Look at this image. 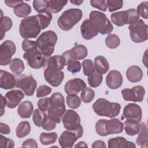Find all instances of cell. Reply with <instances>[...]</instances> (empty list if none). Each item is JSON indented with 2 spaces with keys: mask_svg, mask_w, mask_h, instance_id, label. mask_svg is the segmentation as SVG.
I'll use <instances>...</instances> for the list:
<instances>
[{
  "mask_svg": "<svg viewBox=\"0 0 148 148\" xmlns=\"http://www.w3.org/2000/svg\"><path fill=\"white\" fill-rule=\"evenodd\" d=\"M16 84L15 77L12 73L3 70L0 71V87L2 89L13 88Z\"/></svg>",
  "mask_w": 148,
  "mask_h": 148,
  "instance_id": "44dd1931",
  "label": "cell"
},
{
  "mask_svg": "<svg viewBox=\"0 0 148 148\" xmlns=\"http://www.w3.org/2000/svg\"><path fill=\"white\" fill-rule=\"evenodd\" d=\"M136 138V143L141 147H147V128L145 123L140 124V129Z\"/></svg>",
  "mask_w": 148,
  "mask_h": 148,
  "instance_id": "f546056e",
  "label": "cell"
},
{
  "mask_svg": "<svg viewBox=\"0 0 148 148\" xmlns=\"http://www.w3.org/2000/svg\"><path fill=\"white\" fill-rule=\"evenodd\" d=\"M68 2V1H48V9H49V11L52 13H58L62 10L64 6L66 5Z\"/></svg>",
  "mask_w": 148,
  "mask_h": 148,
  "instance_id": "74e56055",
  "label": "cell"
},
{
  "mask_svg": "<svg viewBox=\"0 0 148 148\" xmlns=\"http://www.w3.org/2000/svg\"><path fill=\"white\" fill-rule=\"evenodd\" d=\"M23 58L31 68L36 69L43 66L46 62L45 57L37 47L26 51L23 55Z\"/></svg>",
  "mask_w": 148,
  "mask_h": 148,
  "instance_id": "ba28073f",
  "label": "cell"
},
{
  "mask_svg": "<svg viewBox=\"0 0 148 148\" xmlns=\"http://www.w3.org/2000/svg\"><path fill=\"white\" fill-rule=\"evenodd\" d=\"M57 39L56 32L50 30L43 32L38 38L36 41L37 47L45 57H49L53 53Z\"/></svg>",
  "mask_w": 148,
  "mask_h": 148,
  "instance_id": "277c9868",
  "label": "cell"
},
{
  "mask_svg": "<svg viewBox=\"0 0 148 148\" xmlns=\"http://www.w3.org/2000/svg\"><path fill=\"white\" fill-rule=\"evenodd\" d=\"M52 89L49 86L43 84L40 86L36 90V97L38 98H41L49 95L51 92Z\"/></svg>",
  "mask_w": 148,
  "mask_h": 148,
  "instance_id": "c3c4849f",
  "label": "cell"
},
{
  "mask_svg": "<svg viewBox=\"0 0 148 148\" xmlns=\"http://www.w3.org/2000/svg\"><path fill=\"white\" fill-rule=\"evenodd\" d=\"M16 47L14 43L10 40L4 41L1 45L0 65L6 66L11 62L12 57L14 54Z\"/></svg>",
  "mask_w": 148,
  "mask_h": 148,
  "instance_id": "8fae6325",
  "label": "cell"
},
{
  "mask_svg": "<svg viewBox=\"0 0 148 148\" xmlns=\"http://www.w3.org/2000/svg\"><path fill=\"white\" fill-rule=\"evenodd\" d=\"M24 97V94L19 90H13L7 92L5 96L7 106L10 109L16 108Z\"/></svg>",
  "mask_w": 148,
  "mask_h": 148,
  "instance_id": "ac0fdd59",
  "label": "cell"
},
{
  "mask_svg": "<svg viewBox=\"0 0 148 148\" xmlns=\"http://www.w3.org/2000/svg\"><path fill=\"white\" fill-rule=\"evenodd\" d=\"M83 147V146H85V147H87V145H86V143L84 142H82V141H80L79 142L77 145H76L75 146V147Z\"/></svg>",
  "mask_w": 148,
  "mask_h": 148,
  "instance_id": "e7e4bbea",
  "label": "cell"
},
{
  "mask_svg": "<svg viewBox=\"0 0 148 148\" xmlns=\"http://www.w3.org/2000/svg\"><path fill=\"white\" fill-rule=\"evenodd\" d=\"M1 21H0V31H1V40H2L5 32L9 31L13 25V22L11 18L8 16H4L2 10H1Z\"/></svg>",
  "mask_w": 148,
  "mask_h": 148,
  "instance_id": "f1b7e54d",
  "label": "cell"
},
{
  "mask_svg": "<svg viewBox=\"0 0 148 148\" xmlns=\"http://www.w3.org/2000/svg\"><path fill=\"white\" fill-rule=\"evenodd\" d=\"M127 13V24H132L136 22L139 18V15L135 9H130L125 10Z\"/></svg>",
  "mask_w": 148,
  "mask_h": 148,
  "instance_id": "f6af8a7d",
  "label": "cell"
},
{
  "mask_svg": "<svg viewBox=\"0 0 148 148\" xmlns=\"http://www.w3.org/2000/svg\"><path fill=\"white\" fill-rule=\"evenodd\" d=\"M124 124L125 132L128 135L134 136L139 134L140 129V124L139 121L127 119L124 122Z\"/></svg>",
  "mask_w": 148,
  "mask_h": 148,
  "instance_id": "83f0119b",
  "label": "cell"
},
{
  "mask_svg": "<svg viewBox=\"0 0 148 148\" xmlns=\"http://www.w3.org/2000/svg\"><path fill=\"white\" fill-rule=\"evenodd\" d=\"M120 39L116 34H109L105 39V44L110 49L117 48L120 45Z\"/></svg>",
  "mask_w": 148,
  "mask_h": 148,
  "instance_id": "ab89813d",
  "label": "cell"
},
{
  "mask_svg": "<svg viewBox=\"0 0 148 148\" xmlns=\"http://www.w3.org/2000/svg\"><path fill=\"white\" fill-rule=\"evenodd\" d=\"M21 46H22V49L26 52L28 50L34 47H37V45H36V42L35 41L30 40L28 39H25L23 41Z\"/></svg>",
  "mask_w": 148,
  "mask_h": 148,
  "instance_id": "db71d44e",
  "label": "cell"
},
{
  "mask_svg": "<svg viewBox=\"0 0 148 148\" xmlns=\"http://www.w3.org/2000/svg\"><path fill=\"white\" fill-rule=\"evenodd\" d=\"M33 7L39 14L45 13L48 10V1L35 0L33 1Z\"/></svg>",
  "mask_w": 148,
  "mask_h": 148,
  "instance_id": "b9f144b4",
  "label": "cell"
},
{
  "mask_svg": "<svg viewBox=\"0 0 148 148\" xmlns=\"http://www.w3.org/2000/svg\"><path fill=\"white\" fill-rule=\"evenodd\" d=\"M147 5L148 2L147 1L143 2L140 3L138 6L136 12L142 18L145 19H147L148 18V12H147Z\"/></svg>",
  "mask_w": 148,
  "mask_h": 148,
  "instance_id": "7dc6e473",
  "label": "cell"
},
{
  "mask_svg": "<svg viewBox=\"0 0 148 148\" xmlns=\"http://www.w3.org/2000/svg\"><path fill=\"white\" fill-rule=\"evenodd\" d=\"M34 106L31 102L25 101L21 102L17 108V113L20 117L28 119L31 116L33 112Z\"/></svg>",
  "mask_w": 148,
  "mask_h": 148,
  "instance_id": "cb8c5ba5",
  "label": "cell"
},
{
  "mask_svg": "<svg viewBox=\"0 0 148 148\" xmlns=\"http://www.w3.org/2000/svg\"><path fill=\"white\" fill-rule=\"evenodd\" d=\"M83 134V130L81 125L76 130H66L64 131L58 139L60 146L62 148H71L77 139L81 138Z\"/></svg>",
  "mask_w": 148,
  "mask_h": 148,
  "instance_id": "9c48e42d",
  "label": "cell"
},
{
  "mask_svg": "<svg viewBox=\"0 0 148 148\" xmlns=\"http://www.w3.org/2000/svg\"><path fill=\"white\" fill-rule=\"evenodd\" d=\"M46 65L47 66L61 71L64 66L66 65V61L65 58L62 55H56L49 58Z\"/></svg>",
  "mask_w": 148,
  "mask_h": 148,
  "instance_id": "4316f807",
  "label": "cell"
},
{
  "mask_svg": "<svg viewBox=\"0 0 148 148\" xmlns=\"http://www.w3.org/2000/svg\"><path fill=\"white\" fill-rule=\"evenodd\" d=\"M47 117L46 112L40 109H35L33 112L32 120L35 125L38 127L42 126Z\"/></svg>",
  "mask_w": 148,
  "mask_h": 148,
  "instance_id": "836d02e7",
  "label": "cell"
},
{
  "mask_svg": "<svg viewBox=\"0 0 148 148\" xmlns=\"http://www.w3.org/2000/svg\"><path fill=\"white\" fill-rule=\"evenodd\" d=\"M0 132L2 134H9L10 133V128L9 126L2 122L0 123Z\"/></svg>",
  "mask_w": 148,
  "mask_h": 148,
  "instance_id": "680465c9",
  "label": "cell"
},
{
  "mask_svg": "<svg viewBox=\"0 0 148 148\" xmlns=\"http://www.w3.org/2000/svg\"><path fill=\"white\" fill-rule=\"evenodd\" d=\"M80 32L82 37L86 40H90L98 35L99 31L94 27L91 21L86 19L80 26Z\"/></svg>",
  "mask_w": 148,
  "mask_h": 148,
  "instance_id": "e0dca14e",
  "label": "cell"
},
{
  "mask_svg": "<svg viewBox=\"0 0 148 148\" xmlns=\"http://www.w3.org/2000/svg\"><path fill=\"white\" fill-rule=\"evenodd\" d=\"M89 17V19L101 34L106 35L113 31V26L104 13L93 10L90 12Z\"/></svg>",
  "mask_w": 148,
  "mask_h": 148,
  "instance_id": "8992f818",
  "label": "cell"
},
{
  "mask_svg": "<svg viewBox=\"0 0 148 148\" xmlns=\"http://www.w3.org/2000/svg\"><path fill=\"white\" fill-rule=\"evenodd\" d=\"M57 137V134L54 132L50 133L42 132L39 136V140L42 145H49L54 143L56 141Z\"/></svg>",
  "mask_w": 148,
  "mask_h": 148,
  "instance_id": "8d00e7d4",
  "label": "cell"
},
{
  "mask_svg": "<svg viewBox=\"0 0 148 148\" xmlns=\"http://www.w3.org/2000/svg\"><path fill=\"white\" fill-rule=\"evenodd\" d=\"M83 71L85 76H90L94 71L95 68L92 61L90 59H86L82 62Z\"/></svg>",
  "mask_w": 148,
  "mask_h": 148,
  "instance_id": "ee69618b",
  "label": "cell"
},
{
  "mask_svg": "<svg viewBox=\"0 0 148 148\" xmlns=\"http://www.w3.org/2000/svg\"><path fill=\"white\" fill-rule=\"evenodd\" d=\"M109 148H135V145L128 141L122 136H117L111 138L108 142Z\"/></svg>",
  "mask_w": 148,
  "mask_h": 148,
  "instance_id": "7402d4cb",
  "label": "cell"
},
{
  "mask_svg": "<svg viewBox=\"0 0 148 148\" xmlns=\"http://www.w3.org/2000/svg\"><path fill=\"white\" fill-rule=\"evenodd\" d=\"M86 87V84L82 79L75 78L68 80L64 87L66 94L68 95H77L80 91Z\"/></svg>",
  "mask_w": 148,
  "mask_h": 148,
  "instance_id": "2e32d148",
  "label": "cell"
},
{
  "mask_svg": "<svg viewBox=\"0 0 148 148\" xmlns=\"http://www.w3.org/2000/svg\"><path fill=\"white\" fill-rule=\"evenodd\" d=\"M130 38L135 43H142L147 40V25L142 19L128 27Z\"/></svg>",
  "mask_w": 148,
  "mask_h": 148,
  "instance_id": "52a82bcc",
  "label": "cell"
},
{
  "mask_svg": "<svg viewBox=\"0 0 148 148\" xmlns=\"http://www.w3.org/2000/svg\"><path fill=\"white\" fill-rule=\"evenodd\" d=\"M123 116L126 119L134 120L139 122L142 117V109L136 103H128L123 109Z\"/></svg>",
  "mask_w": 148,
  "mask_h": 148,
  "instance_id": "9a60e30c",
  "label": "cell"
},
{
  "mask_svg": "<svg viewBox=\"0 0 148 148\" xmlns=\"http://www.w3.org/2000/svg\"><path fill=\"white\" fill-rule=\"evenodd\" d=\"M14 13L18 17L28 16L31 12V7L29 5L24 2L17 5L13 9Z\"/></svg>",
  "mask_w": 148,
  "mask_h": 148,
  "instance_id": "4dcf8cb0",
  "label": "cell"
},
{
  "mask_svg": "<svg viewBox=\"0 0 148 148\" xmlns=\"http://www.w3.org/2000/svg\"><path fill=\"white\" fill-rule=\"evenodd\" d=\"M124 130V124L117 119L106 120L105 131L106 135L121 133Z\"/></svg>",
  "mask_w": 148,
  "mask_h": 148,
  "instance_id": "ffe728a7",
  "label": "cell"
},
{
  "mask_svg": "<svg viewBox=\"0 0 148 148\" xmlns=\"http://www.w3.org/2000/svg\"><path fill=\"white\" fill-rule=\"evenodd\" d=\"M24 64L23 61L18 58H14L11 60L9 68L10 71L17 75H20L24 69Z\"/></svg>",
  "mask_w": 148,
  "mask_h": 148,
  "instance_id": "d590c367",
  "label": "cell"
},
{
  "mask_svg": "<svg viewBox=\"0 0 148 148\" xmlns=\"http://www.w3.org/2000/svg\"><path fill=\"white\" fill-rule=\"evenodd\" d=\"M95 97V91L90 87H85L81 92L80 98L84 103H90Z\"/></svg>",
  "mask_w": 148,
  "mask_h": 148,
  "instance_id": "60d3db41",
  "label": "cell"
},
{
  "mask_svg": "<svg viewBox=\"0 0 148 148\" xmlns=\"http://www.w3.org/2000/svg\"><path fill=\"white\" fill-rule=\"evenodd\" d=\"M16 86L21 88L26 95L32 96L36 88L37 83L32 76L23 75L17 79Z\"/></svg>",
  "mask_w": 148,
  "mask_h": 148,
  "instance_id": "30bf717a",
  "label": "cell"
},
{
  "mask_svg": "<svg viewBox=\"0 0 148 148\" xmlns=\"http://www.w3.org/2000/svg\"><path fill=\"white\" fill-rule=\"evenodd\" d=\"M14 146V143L13 140L10 138H8L2 134L0 135V147H7L12 148Z\"/></svg>",
  "mask_w": 148,
  "mask_h": 148,
  "instance_id": "f5cc1de1",
  "label": "cell"
},
{
  "mask_svg": "<svg viewBox=\"0 0 148 148\" xmlns=\"http://www.w3.org/2000/svg\"><path fill=\"white\" fill-rule=\"evenodd\" d=\"M112 23L117 26L121 27L127 24V16L125 11H120L112 13L110 15Z\"/></svg>",
  "mask_w": 148,
  "mask_h": 148,
  "instance_id": "1f68e13d",
  "label": "cell"
},
{
  "mask_svg": "<svg viewBox=\"0 0 148 148\" xmlns=\"http://www.w3.org/2000/svg\"><path fill=\"white\" fill-rule=\"evenodd\" d=\"M70 2L74 4V5H81L83 2V1H78V0H74V1H70Z\"/></svg>",
  "mask_w": 148,
  "mask_h": 148,
  "instance_id": "be15d7a7",
  "label": "cell"
},
{
  "mask_svg": "<svg viewBox=\"0 0 148 148\" xmlns=\"http://www.w3.org/2000/svg\"><path fill=\"white\" fill-rule=\"evenodd\" d=\"M66 100L68 106L73 109L78 108L81 104V99L77 95H68Z\"/></svg>",
  "mask_w": 148,
  "mask_h": 148,
  "instance_id": "7bdbcfd3",
  "label": "cell"
},
{
  "mask_svg": "<svg viewBox=\"0 0 148 148\" xmlns=\"http://www.w3.org/2000/svg\"><path fill=\"white\" fill-rule=\"evenodd\" d=\"M121 73L116 70H112L109 72L106 77V83L108 87L112 90L119 88L123 83Z\"/></svg>",
  "mask_w": 148,
  "mask_h": 148,
  "instance_id": "d6986e66",
  "label": "cell"
},
{
  "mask_svg": "<svg viewBox=\"0 0 148 148\" xmlns=\"http://www.w3.org/2000/svg\"><path fill=\"white\" fill-rule=\"evenodd\" d=\"M23 1H17V0H5L4 2L5 4L10 7V8H14L17 5L23 2Z\"/></svg>",
  "mask_w": 148,
  "mask_h": 148,
  "instance_id": "91938a15",
  "label": "cell"
},
{
  "mask_svg": "<svg viewBox=\"0 0 148 148\" xmlns=\"http://www.w3.org/2000/svg\"><path fill=\"white\" fill-rule=\"evenodd\" d=\"M92 109L98 116L113 118L120 113L121 105L118 103L110 102L104 98H99L94 103Z\"/></svg>",
  "mask_w": 148,
  "mask_h": 148,
  "instance_id": "7a4b0ae2",
  "label": "cell"
},
{
  "mask_svg": "<svg viewBox=\"0 0 148 148\" xmlns=\"http://www.w3.org/2000/svg\"><path fill=\"white\" fill-rule=\"evenodd\" d=\"M1 116H2L5 113V108L6 105V101L5 97L3 95H1Z\"/></svg>",
  "mask_w": 148,
  "mask_h": 148,
  "instance_id": "6125c7cd",
  "label": "cell"
},
{
  "mask_svg": "<svg viewBox=\"0 0 148 148\" xmlns=\"http://www.w3.org/2000/svg\"><path fill=\"white\" fill-rule=\"evenodd\" d=\"M44 77L45 80L53 87H58L62 83L64 73L62 71H59L49 66L45 68Z\"/></svg>",
  "mask_w": 148,
  "mask_h": 148,
  "instance_id": "5bb4252c",
  "label": "cell"
},
{
  "mask_svg": "<svg viewBox=\"0 0 148 148\" xmlns=\"http://www.w3.org/2000/svg\"><path fill=\"white\" fill-rule=\"evenodd\" d=\"M42 29L35 16H31L23 18L20 24L19 32L23 38L28 39L36 38Z\"/></svg>",
  "mask_w": 148,
  "mask_h": 148,
  "instance_id": "3957f363",
  "label": "cell"
},
{
  "mask_svg": "<svg viewBox=\"0 0 148 148\" xmlns=\"http://www.w3.org/2000/svg\"><path fill=\"white\" fill-rule=\"evenodd\" d=\"M126 76L130 82H139L142 79L143 72L142 69L138 66H131L127 69Z\"/></svg>",
  "mask_w": 148,
  "mask_h": 148,
  "instance_id": "603a6c76",
  "label": "cell"
},
{
  "mask_svg": "<svg viewBox=\"0 0 148 148\" xmlns=\"http://www.w3.org/2000/svg\"><path fill=\"white\" fill-rule=\"evenodd\" d=\"M39 109L46 112L49 108V98H44L40 99L38 102Z\"/></svg>",
  "mask_w": 148,
  "mask_h": 148,
  "instance_id": "9f6ffc18",
  "label": "cell"
},
{
  "mask_svg": "<svg viewBox=\"0 0 148 148\" xmlns=\"http://www.w3.org/2000/svg\"><path fill=\"white\" fill-rule=\"evenodd\" d=\"M94 66L95 70L102 75L105 74L109 69L108 61L102 56H98L95 58Z\"/></svg>",
  "mask_w": 148,
  "mask_h": 148,
  "instance_id": "484cf974",
  "label": "cell"
},
{
  "mask_svg": "<svg viewBox=\"0 0 148 148\" xmlns=\"http://www.w3.org/2000/svg\"><path fill=\"white\" fill-rule=\"evenodd\" d=\"M91 147L93 148H105L106 147V145L103 140H96L92 143Z\"/></svg>",
  "mask_w": 148,
  "mask_h": 148,
  "instance_id": "94428289",
  "label": "cell"
},
{
  "mask_svg": "<svg viewBox=\"0 0 148 148\" xmlns=\"http://www.w3.org/2000/svg\"><path fill=\"white\" fill-rule=\"evenodd\" d=\"M62 121L65 128L68 130H76L80 126V118L78 113L73 110H66L62 116Z\"/></svg>",
  "mask_w": 148,
  "mask_h": 148,
  "instance_id": "7c38bea8",
  "label": "cell"
},
{
  "mask_svg": "<svg viewBox=\"0 0 148 148\" xmlns=\"http://www.w3.org/2000/svg\"><path fill=\"white\" fill-rule=\"evenodd\" d=\"M67 66L68 71L73 74H75L80 72L81 69V63L80 61L77 60H73L71 61Z\"/></svg>",
  "mask_w": 148,
  "mask_h": 148,
  "instance_id": "681fc988",
  "label": "cell"
},
{
  "mask_svg": "<svg viewBox=\"0 0 148 148\" xmlns=\"http://www.w3.org/2000/svg\"><path fill=\"white\" fill-rule=\"evenodd\" d=\"M106 4H107V7L108 8L109 11L110 12H112L121 9L123 5V1L108 0L106 1Z\"/></svg>",
  "mask_w": 148,
  "mask_h": 148,
  "instance_id": "bcb514c9",
  "label": "cell"
},
{
  "mask_svg": "<svg viewBox=\"0 0 148 148\" xmlns=\"http://www.w3.org/2000/svg\"><path fill=\"white\" fill-rule=\"evenodd\" d=\"M106 119H99L95 124V130L99 136H106L105 131V123Z\"/></svg>",
  "mask_w": 148,
  "mask_h": 148,
  "instance_id": "816d5d0a",
  "label": "cell"
},
{
  "mask_svg": "<svg viewBox=\"0 0 148 148\" xmlns=\"http://www.w3.org/2000/svg\"><path fill=\"white\" fill-rule=\"evenodd\" d=\"M69 53L73 60H83L88 54L86 47L83 45H78L69 50Z\"/></svg>",
  "mask_w": 148,
  "mask_h": 148,
  "instance_id": "d4e9b609",
  "label": "cell"
},
{
  "mask_svg": "<svg viewBox=\"0 0 148 148\" xmlns=\"http://www.w3.org/2000/svg\"><path fill=\"white\" fill-rule=\"evenodd\" d=\"M83 12L79 9H69L64 11L57 20V24L63 31L71 29L82 18Z\"/></svg>",
  "mask_w": 148,
  "mask_h": 148,
  "instance_id": "5b68a950",
  "label": "cell"
},
{
  "mask_svg": "<svg viewBox=\"0 0 148 148\" xmlns=\"http://www.w3.org/2000/svg\"><path fill=\"white\" fill-rule=\"evenodd\" d=\"M102 80V75L96 71H94L91 75L88 76L87 77L88 84L90 85V86L93 88L98 87L101 84Z\"/></svg>",
  "mask_w": 148,
  "mask_h": 148,
  "instance_id": "f35d334b",
  "label": "cell"
},
{
  "mask_svg": "<svg viewBox=\"0 0 148 148\" xmlns=\"http://www.w3.org/2000/svg\"><path fill=\"white\" fill-rule=\"evenodd\" d=\"M31 125L27 121L20 122L16 127V134L17 138H22L29 134L31 131Z\"/></svg>",
  "mask_w": 148,
  "mask_h": 148,
  "instance_id": "d6a6232c",
  "label": "cell"
},
{
  "mask_svg": "<svg viewBox=\"0 0 148 148\" xmlns=\"http://www.w3.org/2000/svg\"><path fill=\"white\" fill-rule=\"evenodd\" d=\"M65 112V105L63 95L59 92L53 93L49 98L48 117L56 123H60Z\"/></svg>",
  "mask_w": 148,
  "mask_h": 148,
  "instance_id": "6da1fadb",
  "label": "cell"
},
{
  "mask_svg": "<svg viewBox=\"0 0 148 148\" xmlns=\"http://www.w3.org/2000/svg\"><path fill=\"white\" fill-rule=\"evenodd\" d=\"M23 147H34V148H37L38 147V144L35 140L33 139H28L25 140L24 142H23L22 144Z\"/></svg>",
  "mask_w": 148,
  "mask_h": 148,
  "instance_id": "6f0895ef",
  "label": "cell"
},
{
  "mask_svg": "<svg viewBox=\"0 0 148 148\" xmlns=\"http://www.w3.org/2000/svg\"><path fill=\"white\" fill-rule=\"evenodd\" d=\"M91 5L95 8L99 9L103 12H105L107 10L106 1L105 0H91Z\"/></svg>",
  "mask_w": 148,
  "mask_h": 148,
  "instance_id": "f907efd6",
  "label": "cell"
},
{
  "mask_svg": "<svg viewBox=\"0 0 148 148\" xmlns=\"http://www.w3.org/2000/svg\"><path fill=\"white\" fill-rule=\"evenodd\" d=\"M121 94L125 101L141 102L144 99L145 90L142 86H136L132 88L123 89Z\"/></svg>",
  "mask_w": 148,
  "mask_h": 148,
  "instance_id": "4fadbf2b",
  "label": "cell"
},
{
  "mask_svg": "<svg viewBox=\"0 0 148 148\" xmlns=\"http://www.w3.org/2000/svg\"><path fill=\"white\" fill-rule=\"evenodd\" d=\"M56 124L57 123L56 122H54L53 120L50 119L47 116V117L46 121H45V123H43L42 127L45 130L49 131L53 130L56 127Z\"/></svg>",
  "mask_w": 148,
  "mask_h": 148,
  "instance_id": "11a10c76",
  "label": "cell"
},
{
  "mask_svg": "<svg viewBox=\"0 0 148 148\" xmlns=\"http://www.w3.org/2000/svg\"><path fill=\"white\" fill-rule=\"evenodd\" d=\"M36 16L38 20L42 29H44L47 28L52 20V14L49 10H47L46 12L43 13L38 14L36 15Z\"/></svg>",
  "mask_w": 148,
  "mask_h": 148,
  "instance_id": "e575fe53",
  "label": "cell"
}]
</instances>
